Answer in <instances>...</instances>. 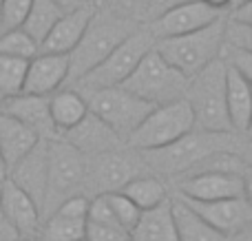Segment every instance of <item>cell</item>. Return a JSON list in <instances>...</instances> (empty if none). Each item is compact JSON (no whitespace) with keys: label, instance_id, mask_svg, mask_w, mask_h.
Masks as SVG:
<instances>
[{"label":"cell","instance_id":"cell-16","mask_svg":"<svg viewBox=\"0 0 252 241\" xmlns=\"http://www.w3.org/2000/svg\"><path fill=\"white\" fill-rule=\"evenodd\" d=\"M47 173H49V140H40L38 146L27 157H22L13 168H9V177L13 186L29 195L38 204L42 212L44 195H47Z\"/></svg>","mask_w":252,"mask_h":241},{"label":"cell","instance_id":"cell-41","mask_svg":"<svg viewBox=\"0 0 252 241\" xmlns=\"http://www.w3.org/2000/svg\"><path fill=\"white\" fill-rule=\"evenodd\" d=\"M241 177H244V199L252 206V168H246Z\"/></svg>","mask_w":252,"mask_h":241},{"label":"cell","instance_id":"cell-29","mask_svg":"<svg viewBox=\"0 0 252 241\" xmlns=\"http://www.w3.org/2000/svg\"><path fill=\"white\" fill-rule=\"evenodd\" d=\"M27 64H29L27 60L0 56V95H2V100H9V97L22 93Z\"/></svg>","mask_w":252,"mask_h":241},{"label":"cell","instance_id":"cell-28","mask_svg":"<svg viewBox=\"0 0 252 241\" xmlns=\"http://www.w3.org/2000/svg\"><path fill=\"white\" fill-rule=\"evenodd\" d=\"M38 53H40L38 42H35L27 31H22L20 27L0 33V56L29 62V60H33Z\"/></svg>","mask_w":252,"mask_h":241},{"label":"cell","instance_id":"cell-27","mask_svg":"<svg viewBox=\"0 0 252 241\" xmlns=\"http://www.w3.org/2000/svg\"><path fill=\"white\" fill-rule=\"evenodd\" d=\"M62 16H64L62 9L58 7L53 0H33V4H31V9H29V13H27L20 29L27 31L40 47L42 40L47 38L49 31L56 27V22L60 20Z\"/></svg>","mask_w":252,"mask_h":241},{"label":"cell","instance_id":"cell-1","mask_svg":"<svg viewBox=\"0 0 252 241\" xmlns=\"http://www.w3.org/2000/svg\"><path fill=\"white\" fill-rule=\"evenodd\" d=\"M244 142V135L237 133H208V131H190L177 140L175 144L166 146L159 151H148V153H139L148 171H155L166 177H184L190 173L195 166L206 162L208 157L217 153H237Z\"/></svg>","mask_w":252,"mask_h":241},{"label":"cell","instance_id":"cell-33","mask_svg":"<svg viewBox=\"0 0 252 241\" xmlns=\"http://www.w3.org/2000/svg\"><path fill=\"white\" fill-rule=\"evenodd\" d=\"M87 241H130V233L118 224L87 219Z\"/></svg>","mask_w":252,"mask_h":241},{"label":"cell","instance_id":"cell-32","mask_svg":"<svg viewBox=\"0 0 252 241\" xmlns=\"http://www.w3.org/2000/svg\"><path fill=\"white\" fill-rule=\"evenodd\" d=\"M226 49L241 53H252V27L232 22L226 18Z\"/></svg>","mask_w":252,"mask_h":241},{"label":"cell","instance_id":"cell-19","mask_svg":"<svg viewBox=\"0 0 252 241\" xmlns=\"http://www.w3.org/2000/svg\"><path fill=\"white\" fill-rule=\"evenodd\" d=\"M60 140H64L66 144H71L75 151H80L84 157H95V155L111 153V151H118V149H124L126 146L102 120H97L95 115H91V113L75 128L66 131Z\"/></svg>","mask_w":252,"mask_h":241},{"label":"cell","instance_id":"cell-35","mask_svg":"<svg viewBox=\"0 0 252 241\" xmlns=\"http://www.w3.org/2000/svg\"><path fill=\"white\" fill-rule=\"evenodd\" d=\"M188 2H195V0H151L148 7H146L144 22H153V20H157L159 16H164V13L173 11V9L182 7V4H188Z\"/></svg>","mask_w":252,"mask_h":241},{"label":"cell","instance_id":"cell-49","mask_svg":"<svg viewBox=\"0 0 252 241\" xmlns=\"http://www.w3.org/2000/svg\"><path fill=\"white\" fill-rule=\"evenodd\" d=\"M2 102H4V100H2V95H0V106H2Z\"/></svg>","mask_w":252,"mask_h":241},{"label":"cell","instance_id":"cell-39","mask_svg":"<svg viewBox=\"0 0 252 241\" xmlns=\"http://www.w3.org/2000/svg\"><path fill=\"white\" fill-rule=\"evenodd\" d=\"M58 7L62 9V13H69V11H75V9H82L87 7V0H53Z\"/></svg>","mask_w":252,"mask_h":241},{"label":"cell","instance_id":"cell-23","mask_svg":"<svg viewBox=\"0 0 252 241\" xmlns=\"http://www.w3.org/2000/svg\"><path fill=\"white\" fill-rule=\"evenodd\" d=\"M49 111H51V122L56 126L58 137H62L66 131L75 128L89 115V104L80 91L71 87L60 89L49 97Z\"/></svg>","mask_w":252,"mask_h":241},{"label":"cell","instance_id":"cell-26","mask_svg":"<svg viewBox=\"0 0 252 241\" xmlns=\"http://www.w3.org/2000/svg\"><path fill=\"white\" fill-rule=\"evenodd\" d=\"M173 219L177 228L179 241H226L221 233L213 228L208 221H204L188 204L182 199H173Z\"/></svg>","mask_w":252,"mask_h":241},{"label":"cell","instance_id":"cell-17","mask_svg":"<svg viewBox=\"0 0 252 241\" xmlns=\"http://www.w3.org/2000/svg\"><path fill=\"white\" fill-rule=\"evenodd\" d=\"M69 82V56H51V53H38L27 64L25 87L22 93L29 95L51 97Z\"/></svg>","mask_w":252,"mask_h":241},{"label":"cell","instance_id":"cell-10","mask_svg":"<svg viewBox=\"0 0 252 241\" xmlns=\"http://www.w3.org/2000/svg\"><path fill=\"white\" fill-rule=\"evenodd\" d=\"M146 173L151 171L144 164L142 155L130 151L128 146L95 155V157H87L84 195L97 197V195L122 193L128 181H133L139 175H146Z\"/></svg>","mask_w":252,"mask_h":241},{"label":"cell","instance_id":"cell-51","mask_svg":"<svg viewBox=\"0 0 252 241\" xmlns=\"http://www.w3.org/2000/svg\"><path fill=\"white\" fill-rule=\"evenodd\" d=\"M84 241H87V239H84Z\"/></svg>","mask_w":252,"mask_h":241},{"label":"cell","instance_id":"cell-11","mask_svg":"<svg viewBox=\"0 0 252 241\" xmlns=\"http://www.w3.org/2000/svg\"><path fill=\"white\" fill-rule=\"evenodd\" d=\"M175 193L190 202H223L244 197V177L235 173H197L175 180Z\"/></svg>","mask_w":252,"mask_h":241},{"label":"cell","instance_id":"cell-44","mask_svg":"<svg viewBox=\"0 0 252 241\" xmlns=\"http://www.w3.org/2000/svg\"><path fill=\"white\" fill-rule=\"evenodd\" d=\"M7 177H9V168H7V164H4V159H2V153H0V188L4 186Z\"/></svg>","mask_w":252,"mask_h":241},{"label":"cell","instance_id":"cell-24","mask_svg":"<svg viewBox=\"0 0 252 241\" xmlns=\"http://www.w3.org/2000/svg\"><path fill=\"white\" fill-rule=\"evenodd\" d=\"M130 241H179L173 219V197L155 211L142 212L139 224L130 233Z\"/></svg>","mask_w":252,"mask_h":241},{"label":"cell","instance_id":"cell-34","mask_svg":"<svg viewBox=\"0 0 252 241\" xmlns=\"http://www.w3.org/2000/svg\"><path fill=\"white\" fill-rule=\"evenodd\" d=\"M223 60H226L232 69L239 71L246 78V82L252 87V53H241V51L226 49V51H223Z\"/></svg>","mask_w":252,"mask_h":241},{"label":"cell","instance_id":"cell-7","mask_svg":"<svg viewBox=\"0 0 252 241\" xmlns=\"http://www.w3.org/2000/svg\"><path fill=\"white\" fill-rule=\"evenodd\" d=\"M84 180H87V157L64 140H49V173L42 221L66 199L84 195Z\"/></svg>","mask_w":252,"mask_h":241},{"label":"cell","instance_id":"cell-38","mask_svg":"<svg viewBox=\"0 0 252 241\" xmlns=\"http://www.w3.org/2000/svg\"><path fill=\"white\" fill-rule=\"evenodd\" d=\"M18 239H20L18 230L13 228L2 215H0V241H18Z\"/></svg>","mask_w":252,"mask_h":241},{"label":"cell","instance_id":"cell-50","mask_svg":"<svg viewBox=\"0 0 252 241\" xmlns=\"http://www.w3.org/2000/svg\"><path fill=\"white\" fill-rule=\"evenodd\" d=\"M0 9H2V0H0Z\"/></svg>","mask_w":252,"mask_h":241},{"label":"cell","instance_id":"cell-30","mask_svg":"<svg viewBox=\"0 0 252 241\" xmlns=\"http://www.w3.org/2000/svg\"><path fill=\"white\" fill-rule=\"evenodd\" d=\"M106 202H109V208H111V212H113L115 221H118L124 230L133 233V228L139 224V219H142V211L122 193L106 195Z\"/></svg>","mask_w":252,"mask_h":241},{"label":"cell","instance_id":"cell-4","mask_svg":"<svg viewBox=\"0 0 252 241\" xmlns=\"http://www.w3.org/2000/svg\"><path fill=\"white\" fill-rule=\"evenodd\" d=\"M226 75L228 62L219 58L204 71L190 78L186 89V102L195 115V128L208 133H235L228 120L226 106Z\"/></svg>","mask_w":252,"mask_h":241},{"label":"cell","instance_id":"cell-36","mask_svg":"<svg viewBox=\"0 0 252 241\" xmlns=\"http://www.w3.org/2000/svg\"><path fill=\"white\" fill-rule=\"evenodd\" d=\"M148 2H151V0H115V7H111V9L139 22V18L144 20V16H146Z\"/></svg>","mask_w":252,"mask_h":241},{"label":"cell","instance_id":"cell-15","mask_svg":"<svg viewBox=\"0 0 252 241\" xmlns=\"http://www.w3.org/2000/svg\"><path fill=\"white\" fill-rule=\"evenodd\" d=\"M0 215L18 230L20 239L38 241L42 230V212L29 195H25L9 180L0 188Z\"/></svg>","mask_w":252,"mask_h":241},{"label":"cell","instance_id":"cell-46","mask_svg":"<svg viewBox=\"0 0 252 241\" xmlns=\"http://www.w3.org/2000/svg\"><path fill=\"white\" fill-rule=\"evenodd\" d=\"M246 137L252 140V118H250V124H248V131H246Z\"/></svg>","mask_w":252,"mask_h":241},{"label":"cell","instance_id":"cell-47","mask_svg":"<svg viewBox=\"0 0 252 241\" xmlns=\"http://www.w3.org/2000/svg\"><path fill=\"white\" fill-rule=\"evenodd\" d=\"M87 2H89V4H93V7H95V0H87Z\"/></svg>","mask_w":252,"mask_h":241},{"label":"cell","instance_id":"cell-22","mask_svg":"<svg viewBox=\"0 0 252 241\" xmlns=\"http://www.w3.org/2000/svg\"><path fill=\"white\" fill-rule=\"evenodd\" d=\"M226 106L228 120L237 135H246L252 118V87L237 69L228 64L226 75Z\"/></svg>","mask_w":252,"mask_h":241},{"label":"cell","instance_id":"cell-48","mask_svg":"<svg viewBox=\"0 0 252 241\" xmlns=\"http://www.w3.org/2000/svg\"><path fill=\"white\" fill-rule=\"evenodd\" d=\"M18 241H35V239H18Z\"/></svg>","mask_w":252,"mask_h":241},{"label":"cell","instance_id":"cell-14","mask_svg":"<svg viewBox=\"0 0 252 241\" xmlns=\"http://www.w3.org/2000/svg\"><path fill=\"white\" fill-rule=\"evenodd\" d=\"M182 199V197H177ZM184 204L192 208L204 221H208L217 233L223 237H232V235L241 233L244 228L252 226V206L244 197L237 199H223V202H190V199H182Z\"/></svg>","mask_w":252,"mask_h":241},{"label":"cell","instance_id":"cell-31","mask_svg":"<svg viewBox=\"0 0 252 241\" xmlns=\"http://www.w3.org/2000/svg\"><path fill=\"white\" fill-rule=\"evenodd\" d=\"M33 0H2L0 9V33L22 27Z\"/></svg>","mask_w":252,"mask_h":241},{"label":"cell","instance_id":"cell-8","mask_svg":"<svg viewBox=\"0 0 252 241\" xmlns=\"http://www.w3.org/2000/svg\"><path fill=\"white\" fill-rule=\"evenodd\" d=\"M190 131H195V115L184 97V100L170 102V104L155 106L137 126V131L128 137L126 146L135 153L159 151L175 144Z\"/></svg>","mask_w":252,"mask_h":241},{"label":"cell","instance_id":"cell-5","mask_svg":"<svg viewBox=\"0 0 252 241\" xmlns=\"http://www.w3.org/2000/svg\"><path fill=\"white\" fill-rule=\"evenodd\" d=\"M190 80L170 66L159 53L153 49L142 58L137 69L122 84L124 91L133 93L135 97L148 102L151 106H164L170 102L184 100Z\"/></svg>","mask_w":252,"mask_h":241},{"label":"cell","instance_id":"cell-20","mask_svg":"<svg viewBox=\"0 0 252 241\" xmlns=\"http://www.w3.org/2000/svg\"><path fill=\"white\" fill-rule=\"evenodd\" d=\"M95 16V7L87 4L82 9L69 11L56 22L49 35L40 44V53H51V56H71L78 42L82 40L89 22Z\"/></svg>","mask_w":252,"mask_h":241},{"label":"cell","instance_id":"cell-25","mask_svg":"<svg viewBox=\"0 0 252 241\" xmlns=\"http://www.w3.org/2000/svg\"><path fill=\"white\" fill-rule=\"evenodd\" d=\"M122 195H126L142 212L155 211V208L164 206L170 199L168 186L164 184V180H161L159 175H153V173L139 175V177H135L133 181H128V184L124 186Z\"/></svg>","mask_w":252,"mask_h":241},{"label":"cell","instance_id":"cell-2","mask_svg":"<svg viewBox=\"0 0 252 241\" xmlns=\"http://www.w3.org/2000/svg\"><path fill=\"white\" fill-rule=\"evenodd\" d=\"M144 22L126 18L113 9H95L82 40L69 56V87H75L84 75L100 66L120 44Z\"/></svg>","mask_w":252,"mask_h":241},{"label":"cell","instance_id":"cell-37","mask_svg":"<svg viewBox=\"0 0 252 241\" xmlns=\"http://www.w3.org/2000/svg\"><path fill=\"white\" fill-rule=\"evenodd\" d=\"M228 20L241 22V25H250L252 27V0L248 4H244V7H239V9H235V11L228 13Z\"/></svg>","mask_w":252,"mask_h":241},{"label":"cell","instance_id":"cell-3","mask_svg":"<svg viewBox=\"0 0 252 241\" xmlns=\"http://www.w3.org/2000/svg\"><path fill=\"white\" fill-rule=\"evenodd\" d=\"M226 18H219L213 25L199 31L179 35V38L157 40L155 51L168 62L170 66L184 73L188 80L195 78L208 64L223 58L226 51Z\"/></svg>","mask_w":252,"mask_h":241},{"label":"cell","instance_id":"cell-43","mask_svg":"<svg viewBox=\"0 0 252 241\" xmlns=\"http://www.w3.org/2000/svg\"><path fill=\"white\" fill-rule=\"evenodd\" d=\"M226 241H252V226H248V228H244L241 233L232 235V237H228Z\"/></svg>","mask_w":252,"mask_h":241},{"label":"cell","instance_id":"cell-40","mask_svg":"<svg viewBox=\"0 0 252 241\" xmlns=\"http://www.w3.org/2000/svg\"><path fill=\"white\" fill-rule=\"evenodd\" d=\"M239 157L244 159V164L246 166H250L252 168V140H248V137H244V142H241V146H239Z\"/></svg>","mask_w":252,"mask_h":241},{"label":"cell","instance_id":"cell-18","mask_svg":"<svg viewBox=\"0 0 252 241\" xmlns=\"http://www.w3.org/2000/svg\"><path fill=\"white\" fill-rule=\"evenodd\" d=\"M0 113L18 120L27 128L35 131L42 140H60L56 133V126L51 122V111H49V97L42 95H29L20 93L2 102Z\"/></svg>","mask_w":252,"mask_h":241},{"label":"cell","instance_id":"cell-13","mask_svg":"<svg viewBox=\"0 0 252 241\" xmlns=\"http://www.w3.org/2000/svg\"><path fill=\"white\" fill-rule=\"evenodd\" d=\"M89 197L75 195L42 221L38 241H84L87 239Z\"/></svg>","mask_w":252,"mask_h":241},{"label":"cell","instance_id":"cell-42","mask_svg":"<svg viewBox=\"0 0 252 241\" xmlns=\"http://www.w3.org/2000/svg\"><path fill=\"white\" fill-rule=\"evenodd\" d=\"M204 4H208V7H213V9H217V11H221V13H226L228 16V7H230V0H201Z\"/></svg>","mask_w":252,"mask_h":241},{"label":"cell","instance_id":"cell-21","mask_svg":"<svg viewBox=\"0 0 252 241\" xmlns=\"http://www.w3.org/2000/svg\"><path fill=\"white\" fill-rule=\"evenodd\" d=\"M40 140L42 137L35 131L27 128L18 120L0 113V153H2L7 168H13L22 157H27L38 146Z\"/></svg>","mask_w":252,"mask_h":241},{"label":"cell","instance_id":"cell-6","mask_svg":"<svg viewBox=\"0 0 252 241\" xmlns=\"http://www.w3.org/2000/svg\"><path fill=\"white\" fill-rule=\"evenodd\" d=\"M155 44L157 40L151 33V29L146 25H139L100 66H95L91 73L84 75L71 89H75L80 93H87V91H100V89L122 87L126 80L130 78V73L137 69L142 58L155 49Z\"/></svg>","mask_w":252,"mask_h":241},{"label":"cell","instance_id":"cell-12","mask_svg":"<svg viewBox=\"0 0 252 241\" xmlns=\"http://www.w3.org/2000/svg\"><path fill=\"white\" fill-rule=\"evenodd\" d=\"M223 16H226V13L208 7V4H204L201 0H195V2L182 4V7L159 16L157 20L144 22V25L151 29V33L155 35V40H166V38H179V35L199 31V29H204V27L213 25L215 20H219V18H223Z\"/></svg>","mask_w":252,"mask_h":241},{"label":"cell","instance_id":"cell-45","mask_svg":"<svg viewBox=\"0 0 252 241\" xmlns=\"http://www.w3.org/2000/svg\"><path fill=\"white\" fill-rule=\"evenodd\" d=\"M250 0H230V7H228V13L230 11H235V9H239V7H244V4H248Z\"/></svg>","mask_w":252,"mask_h":241},{"label":"cell","instance_id":"cell-9","mask_svg":"<svg viewBox=\"0 0 252 241\" xmlns=\"http://www.w3.org/2000/svg\"><path fill=\"white\" fill-rule=\"evenodd\" d=\"M82 95L89 104V113L102 120L124 144L137 131L139 124L146 120V115L155 109L148 102L135 97L133 93L124 91L122 87L87 91Z\"/></svg>","mask_w":252,"mask_h":241}]
</instances>
